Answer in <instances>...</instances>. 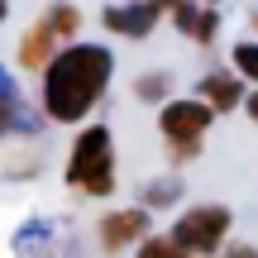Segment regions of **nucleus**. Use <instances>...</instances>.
Wrapping results in <instances>:
<instances>
[{
  "instance_id": "f257e3e1",
  "label": "nucleus",
  "mask_w": 258,
  "mask_h": 258,
  "mask_svg": "<svg viewBox=\"0 0 258 258\" xmlns=\"http://www.w3.org/2000/svg\"><path fill=\"white\" fill-rule=\"evenodd\" d=\"M115 77V57L101 43H67L43 72V115L53 124H77L96 110Z\"/></svg>"
},
{
  "instance_id": "f03ea898",
  "label": "nucleus",
  "mask_w": 258,
  "mask_h": 258,
  "mask_svg": "<svg viewBox=\"0 0 258 258\" xmlns=\"http://www.w3.org/2000/svg\"><path fill=\"white\" fill-rule=\"evenodd\" d=\"M67 186L86 196H110L115 191V134L110 124H86L67 158Z\"/></svg>"
},
{
  "instance_id": "7ed1b4c3",
  "label": "nucleus",
  "mask_w": 258,
  "mask_h": 258,
  "mask_svg": "<svg viewBox=\"0 0 258 258\" xmlns=\"http://www.w3.org/2000/svg\"><path fill=\"white\" fill-rule=\"evenodd\" d=\"M77 24H82V10L77 5H67V0L48 5V15L19 38V67H24V72H48V62L57 57L53 48L67 43V38L77 34Z\"/></svg>"
},
{
  "instance_id": "20e7f679",
  "label": "nucleus",
  "mask_w": 258,
  "mask_h": 258,
  "mask_svg": "<svg viewBox=\"0 0 258 258\" xmlns=\"http://www.w3.org/2000/svg\"><path fill=\"white\" fill-rule=\"evenodd\" d=\"M230 234V206H191V211L177 215L172 225V244L182 253H215Z\"/></svg>"
},
{
  "instance_id": "39448f33",
  "label": "nucleus",
  "mask_w": 258,
  "mask_h": 258,
  "mask_svg": "<svg viewBox=\"0 0 258 258\" xmlns=\"http://www.w3.org/2000/svg\"><path fill=\"white\" fill-rule=\"evenodd\" d=\"M211 105L206 101H167L158 115V129L167 134V148H201V134L211 129Z\"/></svg>"
},
{
  "instance_id": "423d86ee",
  "label": "nucleus",
  "mask_w": 258,
  "mask_h": 258,
  "mask_svg": "<svg viewBox=\"0 0 258 258\" xmlns=\"http://www.w3.org/2000/svg\"><path fill=\"white\" fill-rule=\"evenodd\" d=\"M158 15H163V10H158L153 0H129V5H105L101 24L110 29V34H120V38H148L153 24H158Z\"/></svg>"
},
{
  "instance_id": "0eeeda50",
  "label": "nucleus",
  "mask_w": 258,
  "mask_h": 258,
  "mask_svg": "<svg viewBox=\"0 0 258 258\" xmlns=\"http://www.w3.org/2000/svg\"><path fill=\"white\" fill-rule=\"evenodd\" d=\"M96 239H101L105 253H120L124 244L148 239V211H110V215H101V225H96Z\"/></svg>"
},
{
  "instance_id": "6e6552de",
  "label": "nucleus",
  "mask_w": 258,
  "mask_h": 258,
  "mask_svg": "<svg viewBox=\"0 0 258 258\" xmlns=\"http://www.w3.org/2000/svg\"><path fill=\"white\" fill-rule=\"evenodd\" d=\"M172 24H177V34L191 38V43H211L220 19H215V10H201V5H191V0H182V5L172 10Z\"/></svg>"
},
{
  "instance_id": "1a4fd4ad",
  "label": "nucleus",
  "mask_w": 258,
  "mask_h": 258,
  "mask_svg": "<svg viewBox=\"0 0 258 258\" xmlns=\"http://www.w3.org/2000/svg\"><path fill=\"white\" fill-rule=\"evenodd\" d=\"M201 101L211 105V110H234V105H244V86H239V77H230V72H211L201 82Z\"/></svg>"
},
{
  "instance_id": "9d476101",
  "label": "nucleus",
  "mask_w": 258,
  "mask_h": 258,
  "mask_svg": "<svg viewBox=\"0 0 258 258\" xmlns=\"http://www.w3.org/2000/svg\"><path fill=\"white\" fill-rule=\"evenodd\" d=\"M134 258H191V253H182L172 244V234H148L144 244H139V253Z\"/></svg>"
},
{
  "instance_id": "9b49d317",
  "label": "nucleus",
  "mask_w": 258,
  "mask_h": 258,
  "mask_svg": "<svg viewBox=\"0 0 258 258\" xmlns=\"http://www.w3.org/2000/svg\"><path fill=\"white\" fill-rule=\"evenodd\" d=\"M234 72L249 77V82H258V43H234Z\"/></svg>"
},
{
  "instance_id": "f8f14e48",
  "label": "nucleus",
  "mask_w": 258,
  "mask_h": 258,
  "mask_svg": "<svg viewBox=\"0 0 258 258\" xmlns=\"http://www.w3.org/2000/svg\"><path fill=\"white\" fill-rule=\"evenodd\" d=\"M134 96H139V101H163V96H167V77L163 72L139 77V82H134Z\"/></svg>"
},
{
  "instance_id": "ddd939ff",
  "label": "nucleus",
  "mask_w": 258,
  "mask_h": 258,
  "mask_svg": "<svg viewBox=\"0 0 258 258\" xmlns=\"http://www.w3.org/2000/svg\"><path fill=\"white\" fill-rule=\"evenodd\" d=\"M172 196H177V182H163V186H153V191L144 186V201H148V206H167Z\"/></svg>"
},
{
  "instance_id": "4468645a",
  "label": "nucleus",
  "mask_w": 258,
  "mask_h": 258,
  "mask_svg": "<svg viewBox=\"0 0 258 258\" xmlns=\"http://www.w3.org/2000/svg\"><path fill=\"white\" fill-rule=\"evenodd\" d=\"M15 115H19V105H15V101H0V134L15 124Z\"/></svg>"
},
{
  "instance_id": "2eb2a0df",
  "label": "nucleus",
  "mask_w": 258,
  "mask_h": 258,
  "mask_svg": "<svg viewBox=\"0 0 258 258\" xmlns=\"http://www.w3.org/2000/svg\"><path fill=\"white\" fill-rule=\"evenodd\" d=\"M225 258H258V249H253V244H234Z\"/></svg>"
},
{
  "instance_id": "dca6fc26",
  "label": "nucleus",
  "mask_w": 258,
  "mask_h": 258,
  "mask_svg": "<svg viewBox=\"0 0 258 258\" xmlns=\"http://www.w3.org/2000/svg\"><path fill=\"white\" fill-rule=\"evenodd\" d=\"M0 101H15V82H10L5 72H0Z\"/></svg>"
},
{
  "instance_id": "f3484780",
  "label": "nucleus",
  "mask_w": 258,
  "mask_h": 258,
  "mask_svg": "<svg viewBox=\"0 0 258 258\" xmlns=\"http://www.w3.org/2000/svg\"><path fill=\"white\" fill-rule=\"evenodd\" d=\"M244 110H249V120L258 124V91H253V96H244Z\"/></svg>"
},
{
  "instance_id": "a211bd4d",
  "label": "nucleus",
  "mask_w": 258,
  "mask_h": 258,
  "mask_svg": "<svg viewBox=\"0 0 258 258\" xmlns=\"http://www.w3.org/2000/svg\"><path fill=\"white\" fill-rule=\"evenodd\" d=\"M153 5H158V10H177L182 0H153Z\"/></svg>"
},
{
  "instance_id": "6ab92c4d",
  "label": "nucleus",
  "mask_w": 258,
  "mask_h": 258,
  "mask_svg": "<svg viewBox=\"0 0 258 258\" xmlns=\"http://www.w3.org/2000/svg\"><path fill=\"white\" fill-rule=\"evenodd\" d=\"M5 15H10V0H0V19H5Z\"/></svg>"
},
{
  "instance_id": "aec40b11",
  "label": "nucleus",
  "mask_w": 258,
  "mask_h": 258,
  "mask_svg": "<svg viewBox=\"0 0 258 258\" xmlns=\"http://www.w3.org/2000/svg\"><path fill=\"white\" fill-rule=\"evenodd\" d=\"M249 24H253V34H258V10H253V19H249Z\"/></svg>"
},
{
  "instance_id": "412c9836",
  "label": "nucleus",
  "mask_w": 258,
  "mask_h": 258,
  "mask_svg": "<svg viewBox=\"0 0 258 258\" xmlns=\"http://www.w3.org/2000/svg\"><path fill=\"white\" fill-rule=\"evenodd\" d=\"M201 5H206V10H211V5H220V0H201Z\"/></svg>"
}]
</instances>
